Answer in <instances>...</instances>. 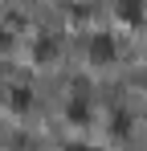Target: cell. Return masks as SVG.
Returning a JSON list of instances; mask_svg holds the SVG:
<instances>
[{"label":"cell","mask_w":147,"mask_h":151,"mask_svg":"<svg viewBox=\"0 0 147 151\" xmlns=\"http://www.w3.org/2000/svg\"><path fill=\"white\" fill-rule=\"evenodd\" d=\"M115 53H119V45H115V37H106V33H94V37L86 41V57H90L94 65H110Z\"/></svg>","instance_id":"1"},{"label":"cell","mask_w":147,"mask_h":151,"mask_svg":"<svg viewBox=\"0 0 147 151\" xmlns=\"http://www.w3.org/2000/svg\"><path fill=\"white\" fill-rule=\"evenodd\" d=\"M115 17L122 25H139L147 17V0H115Z\"/></svg>","instance_id":"2"},{"label":"cell","mask_w":147,"mask_h":151,"mask_svg":"<svg viewBox=\"0 0 147 151\" xmlns=\"http://www.w3.org/2000/svg\"><path fill=\"white\" fill-rule=\"evenodd\" d=\"M57 57V41L53 37H37L33 41V61H53Z\"/></svg>","instance_id":"3"},{"label":"cell","mask_w":147,"mask_h":151,"mask_svg":"<svg viewBox=\"0 0 147 151\" xmlns=\"http://www.w3.org/2000/svg\"><path fill=\"white\" fill-rule=\"evenodd\" d=\"M8 106H12L17 114H24V110L33 106V94H29V86H12V94H8Z\"/></svg>","instance_id":"4"},{"label":"cell","mask_w":147,"mask_h":151,"mask_svg":"<svg viewBox=\"0 0 147 151\" xmlns=\"http://www.w3.org/2000/svg\"><path fill=\"white\" fill-rule=\"evenodd\" d=\"M66 114H70V123H78V127H86V123H90V102H86V98H78V102H70V106H66Z\"/></svg>","instance_id":"5"},{"label":"cell","mask_w":147,"mask_h":151,"mask_svg":"<svg viewBox=\"0 0 147 151\" xmlns=\"http://www.w3.org/2000/svg\"><path fill=\"white\" fill-rule=\"evenodd\" d=\"M127 131H131V114H127V110H119V114H115V135H127Z\"/></svg>","instance_id":"6"},{"label":"cell","mask_w":147,"mask_h":151,"mask_svg":"<svg viewBox=\"0 0 147 151\" xmlns=\"http://www.w3.org/2000/svg\"><path fill=\"white\" fill-rule=\"evenodd\" d=\"M66 151H90V147H86V143H78V147H66Z\"/></svg>","instance_id":"7"}]
</instances>
